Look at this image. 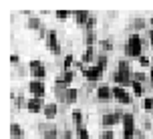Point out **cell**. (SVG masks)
I'll return each mask as SVG.
<instances>
[{
    "label": "cell",
    "instance_id": "cell-13",
    "mask_svg": "<svg viewBox=\"0 0 153 139\" xmlns=\"http://www.w3.org/2000/svg\"><path fill=\"white\" fill-rule=\"evenodd\" d=\"M56 111H59V107L54 105V103H48V105H45V117L46 119H54V115H56Z\"/></svg>",
    "mask_w": 153,
    "mask_h": 139
},
{
    "label": "cell",
    "instance_id": "cell-25",
    "mask_svg": "<svg viewBox=\"0 0 153 139\" xmlns=\"http://www.w3.org/2000/svg\"><path fill=\"white\" fill-rule=\"evenodd\" d=\"M79 139H91L89 137V131H87V129H85V127H79Z\"/></svg>",
    "mask_w": 153,
    "mask_h": 139
},
{
    "label": "cell",
    "instance_id": "cell-20",
    "mask_svg": "<svg viewBox=\"0 0 153 139\" xmlns=\"http://www.w3.org/2000/svg\"><path fill=\"white\" fill-rule=\"evenodd\" d=\"M32 75H34V77L38 79V81H42V79L46 77V69H45V67H38V69L32 71Z\"/></svg>",
    "mask_w": 153,
    "mask_h": 139
},
{
    "label": "cell",
    "instance_id": "cell-3",
    "mask_svg": "<svg viewBox=\"0 0 153 139\" xmlns=\"http://www.w3.org/2000/svg\"><path fill=\"white\" fill-rule=\"evenodd\" d=\"M113 99L117 101V103H123V105H129V103H133L131 101V95L127 93V89L125 87H113Z\"/></svg>",
    "mask_w": 153,
    "mask_h": 139
},
{
    "label": "cell",
    "instance_id": "cell-26",
    "mask_svg": "<svg viewBox=\"0 0 153 139\" xmlns=\"http://www.w3.org/2000/svg\"><path fill=\"white\" fill-rule=\"evenodd\" d=\"M87 46H93L95 45V32H87Z\"/></svg>",
    "mask_w": 153,
    "mask_h": 139
},
{
    "label": "cell",
    "instance_id": "cell-6",
    "mask_svg": "<svg viewBox=\"0 0 153 139\" xmlns=\"http://www.w3.org/2000/svg\"><path fill=\"white\" fill-rule=\"evenodd\" d=\"M97 99L101 103H109V101L113 99V89L109 85H99V89H97Z\"/></svg>",
    "mask_w": 153,
    "mask_h": 139
},
{
    "label": "cell",
    "instance_id": "cell-33",
    "mask_svg": "<svg viewBox=\"0 0 153 139\" xmlns=\"http://www.w3.org/2000/svg\"><path fill=\"white\" fill-rule=\"evenodd\" d=\"M38 67H45L40 61H30V71H34V69H38Z\"/></svg>",
    "mask_w": 153,
    "mask_h": 139
},
{
    "label": "cell",
    "instance_id": "cell-2",
    "mask_svg": "<svg viewBox=\"0 0 153 139\" xmlns=\"http://www.w3.org/2000/svg\"><path fill=\"white\" fill-rule=\"evenodd\" d=\"M135 137V117L131 113L123 115V139H133Z\"/></svg>",
    "mask_w": 153,
    "mask_h": 139
},
{
    "label": "cell",
    "instance_id": "cell-31",
    "mask_svg": "<svg viewBox=\"0 0 153 139\" xmlns=\"http://www.w3.org/2000/svg\"><path fill=\"white\" fill-rule=\"evenodd\" d=\"M137 61H139V65H141V67H149V59H147L145 54H141Z\"/></svg>",
    "mask_w": 153,
    "mask_h": 139
},
{
    "label": "cell",
    "instance_id": "cell-10",
    "mask_svg": "<svg viewBox=\"0 0 153 139\" xmlns=\"http://www.w3.org/2000/svg\"><path fill=\"white\" fill-rule=\"evenodd\" d=\"M26 109H28L30 113H38V111H45V103H42V99L32 97V99L26 103Z\"/></svg>",
    "mask_w": 153,
    "mask_h": 139
},
{
    "label": "cell",
    "instance_id": "cell-4",
    "mask_svg": "<svg viewBox=\"0 0 153 139\" xmlns=\"http://www.w3.org/2000/svg\"><path fill=\"white\" fill-rule=\"evenodd\" d=\"M28 91H30L32 97H36V99H42L46 93V87L42 81H38V79H34V81H30V85H28Z\"/></svg>",
    "mask_w": 153,
    "mask_h": 139
},
{
    "label": "cell",
    "instance_id": "cell-18",
    "mask_svg": "<svg viewBox=\"0 0 153 139\" xmlns=\"http://www.w3.org/2000/svg\"><path fill=\"white\" fill-rule=\"evenodd\" d=\"M73 121H75L76 127H83V113H81L79 109H75V111H73Z\"/></svg>",
    "mask_w": 153,
    "mask_h": 139
},
{
    "label": "cell",
    "instance_id": "cell-16",
    "mask_svg": "<svg viewBox=\"0 0 153 139\" xmlns=\"http://www.w3.org/2000/svg\"><path fill=\"white\" fill-rule=\"evenodd\" d=\"M95 61V48L93 46H87V51L83 54V62H93Z\"/></svg>",
    "mask_w": 153,
    "mask_h": 139
},
{
    "label": "cell",
    "instance_id": "cell-17",
    "mask_svg": "<svg viewBox=\"0 0 153 139\" xmlns=\"http://www.w3.org/2000/svg\"><path fill=\"white\" fill-rule=\"evenodd\" d=\"M131 89H133V95H135V97H143V91H145V89H143V83H135V81H133V83H131Z\"/></svg>",
    "mask_w": 153,
    "mask_h": 139
},
{
    "label": "cell",
    "instance_id": "cell-12",
    "mask_svg": "<svg viewBox=\"0 0 153 139\" xmlns=\"http://www.w3.org/2000/svg\"><path fill=\"white\" fill-rule=\"evenodd\" d=\"M10 137H12V139H22L24 137V131H22V127H20L18 123L10 125Z\"/></svg>",
    "mask_w": 153,
    "mask_h": 139
},
{
    "label": "cell",
    "instance_id": "cell-29",
    "mask_svg": "<svg viewBox=\"0 0 153 139\" xmlns=\"http://www.w3.org/2000/svg\"><path fill=\"white\" fill-rule=\"evenodd\" d=\"M133 81H135V83H145V75H143V73H135V75H133Z\"/></svg>",
    "mask_w": 153,
    "mask_h": 139
},
{
    "label": "cell",
    "instance_id": "cell-7",
    "mask_svg": "<svg viewBox=\"0 0 153 139\" xmlns=\"http://www.w3.org/2000/svg\"><path fill=\"white\" fill-rule=\"evenodd\" d=\"M46 45H48V48H51V53H53V54H61L59 36H56V32H54V30L48 32V36H46Z\"/></svg>",
    "mask_w": 153,
    "mask_h": 139
},
{
    "label": "cell",
    "instance_id": "cell-15",
    "mask_svg": "<svg viewBox=\"0 0 153 139\" xmlns=\"http://www.w3.org/2000/svg\"><path fill=\"white\" fill-rule=\"evenodd\" d=\"M76 97H79V91H76V89H67V91H65V101H67V103H75Z\"/></svg>",
    "mask_w": 153,
    "mask_h": 139
},
{
    "label": "cell",
    "instance_id": "cell-9",
    "mask_svg": "<svg viewBox=\"0 0 153 139\" xmlns=\"http://www.w3.org/2000/svg\"><path fill=\"white\" fill-rule=\"evenodd\" d=\"M119 121H123V115H119V113H107V115H103V125L105 127H113Z\"/></svg>",
    "mask_w": 153,
    "mask_h": 139
},
{
    "label": "cell",
    "instance_id": "cell-28",
    "mask_svg": "<svg viewBox=\"0 0 153 139\" xmlns=\"http://www.w3.org/2000/svg\"><path fill=\"white\" fill-rule=\"evenodd\" d=\"M54 14H56V18H59V20H65V18H69V12H67V10H56Z\"/></svg>",
    "mask_w": 153,
    "mask_h": 139
},
{
    "label": "cell",
    "instance_id": "cell-30",
    "mask_svg": "<svg viewBox=\"0 0 153 139\" xmlns=\"http://www.w3.org/2000/svg\"><path fill=\"white\" fill-rule=\"evenodd\" d=\"M101 46H103V51H113V42L111 40H103Z\"/></svg>",
    "mask_w": 153,
    "mask_h": 139
},
{
    "label": "cell",
    "instance_id": "cell-34",
    "mask_svg": "<svg viewBox=\"0 0 153 139\" xmlns=\"http://www.w3.org/2000/svg\"><path fill=\"white\" fill-rule=\"evenodd\" d=\"M99 139H113V131H103Z\"/></svg>",
    "mask_w": 153,
    "mask_h": 139
},
{
    "label": "cell",
    "instance_id": "cell-19",
    "mask_svg": "<svg viewBox=\"0 0 153 139\" xmlns=\"http://www.w3.org/2000/svg\"><path fill=\"white\" fill-rule=\"evenodd\" d=\"M56 135H59L56 127H48V129L45 131V135H42V137H45V139H56Z\"/></svg>",
    "mask_w": 153,
    "mask_h": 139
},
{
    "label": "cell",
    "instance_id": "cell-32",
    "mask_svg": "<svg viewBox=\"0 0 153 139\" xmlns=\"http://www.w3.org/2000/svg\"><path fill=\"white\" fill-rule=\"evenodd\" d=\"M143 26H145V20H135V22H133V28H137V30H141V28H143Z\"/></svg>",
    "mask_w": 153,
    "mask_h": 139
},
{
    "label": "cell",
    "instance_id": "cell-37",
    "mask_svg": "<svg viewBox=\"0 0 153 139\" xmlns=\"http://www.w3.org/2000/svg\"><path fill=\"white\" fill-rule=\"evenodd\" d=\"M149 79H151V87H153V69H151V75H149Z\"/></svg>",
    "mask_w": 153,
    "mask_h": 139
},
{
    "label": "cell",
    "instance_id": "cell-8",
    "mask_svg": "<svg viewBox=\"0 0 153 139\" xmlns=\"http://www.w3.org/2000/svg\"><path fill=\"white\" fill-rule=\"evenodd\" d=\"M83 75L87 77V81H99L101 77H103V71L95 65V67H89V69H85L83 71Z\"/></svg>",
    "mask_w": 153,
    "mask_h": 139
},
{
    "label": "cell",
    "instance_id": "cell-11",
    "mask_svg": "<svg viewBox=\"0 0 153 139\" xmlns=\"http://www.w3.org/2000/svg\"><path fill=\"white\" fill-rule=\"evenodd\" d=\"M75 18H76V24H81V26H87V22H89L91 14H89L87 10H76V12H75Z\"/></svg>",
    "mask_w": 153,
    "mask_h": 139
},
{
    "label": "cell",
    "instance_id": "cell-35",
    "mask_svg": "<svg viewBox=\"0 0 153 139\" xmlns=\"http://www.w3.org/2000/svg\"><path fill=\"white\" fill-rule=\"evenodd\" d=\"M10 62L16 65V62H18V54H12V56H10Z\"/></svg>",
    "mask_w": 153,
    "mask_h": 139
},
{
    "label": "cell",
    "instance_id": "cell-1",
    "mask_svg": "<svg viewBox=\"0 0 153 139\" xmlns=\"http://www.w3.org/2000/svg\"><path fill=\"white\" fill-rule=\"evenodd\" d=\"M125 53H127V56H135V59L141 56V53H143V40H141L139 34H131L129 39H127V42H125Z\"/></svg>",
    "mask_w": 153,
    "mask_h": 139
},
{
    "label": "cell",
    "instance_id": "cell-22",
    "mask_svg": "<svg viewBox=\"0 0 153 139\" xmlns=\"http://www.w3.org/2000/svg\"><path fill=\"white\" fill-rule=\"evenodd\" d=\"M71 65H73V54H67V56H65V62H62V69L71 71Z\"/></svg>",
    "mask_w": 153,
    "mask_h": 139
},
{
    "label": "cell",
    "instance_id": "cell-27",
    "mask_svg": "<svg viewBox=\"0 0 153 139\" xmlns=\"http://www.w3.org/2000/svg\"><path fill=\"white\" fill-rule=\"evenodd\" d=\"M28 26H30V28H38V30H40V20H38V18H30V20H28Z\"/></svg>",
    "mask_w": 153,
    "mask_h": 139
},
{
    "label": "cell",
    "instance_id": "cell-24",
    "mask_svg": "<svg viewBox=\"0 0 153 139\" xmlns=\"http://www.w3.org/2000/svg\"><path fill=\"white\" fill-rule=\"evenodd\" d=\"M117 67H119V71H131L129 62H127V61H123V59H121L119 62H117Z\"/></svg>",
    "mask_w": 153,
    "mask_h": 139
},
{
    "label": "cell",
    "instance_id": "cell-14",
    "mask_svg": "<svg viewBox=\"0 0 153 139\" xmlns=\"http://www.w3.org/2000/svg\"><path fill=\"white\" fill-rule=\"evenodd\" d=\"M73 79H75V73H73V71H65V73H62V77L59 79V81H61L65 87H69L71 83H73Z\"/></svg>",
    "mask_w": 153,
    "mask_h": 139
},
{
    "label": "cell",
    "instance_id": "cell-23",
    "mask_svg": "<svg viewBox=\"0 0 153 139\" xmlns=\"http://www.w3.org/2000/svg\"><path fill=\"white\" fill-rule=\"evenodd\" d=\"M143 109H145V111H153V97H147V99L143 101Z\"/></svg>",
    "mask_w": 153,
    "mask_h": 139
},
{
    "label": "cell",
    "instance_id": "cell-21",
    "mask_svg": "<svg viewBox=\"0 0 153 139\" xmlns=\"http://www.w3.org/2000/svg\"><path fill=\"white\" fill-rule=\"evenodd\" d=\"M97 67H99L101 71H105V69H107V56H105V54H101L99 59H97Z\"/></svg>",
    "mask_w": 153,
    "mask_h": 139
},
{
    "label": "cell",
    "instance_id": "cell-36",
    "mask_svg": "<svg viewBox=\"0 0 153 139\" xmlns=\"http://www.w3.org/2000/svg\"><path fill=\"white\" fill-rule=\"evenodd\" d=\"M149 40H151V45H153V30H149Z\"/></svg>",
    "mask_w": 153,
    "mask_h": 139
},
{
    "label": "cell",
    "instance_id": "cell-38",
    "mask_svg": "<svg viewBox=\"0 0 153 139\" xmlns=\"http://www.w3.org/2000/svg\"><path fill=\"white\" fill-rule=\"evenodd\" d=\"M151 24H153V18H151Z\"/></svg>",
    "mask_w": 153,
    "mask_h": 139
},
{
    "label": "cell",
    "instance_id": "cell-5",
    "mask_svg": "<svg viewBox=\"0 0 153 139\" xmlns=\"http://www.w3.org/2000/svg\"><path fill=\"white\" fill-rule=\"evenodd\" d=\"M115 83H117V85L119 87H129L131 83H133V75H131V71H119L117 69V73H115Z\"/></svg>",
    "mask_w": 153,
    "mask_h": 139
}]
</instances>
